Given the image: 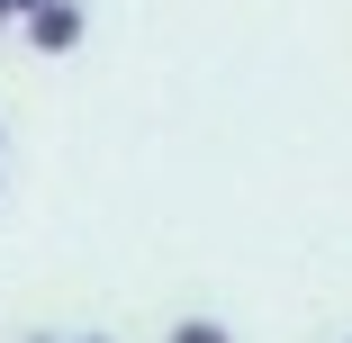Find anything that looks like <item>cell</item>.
I'll return each instance as SVG.
<instances>
[{
	"mask_svg": "<svg viewBox=\"0 0 352 343\" xmlns=\"http://www.w3.org/2000/svg\"><path fill=\"white\" fill-rule=\"evenodd\" d=\"M19 36H28L36 54H73V45L91 36V10H82V0H45V10L19 19Z\"/></svg>",
	"mask_w": 352,
	"mask_h": 343,
	"instance_id": "obj_1",
	"label": "cell"
},
{
	"mask_svg": "<svg viewBox=\"0 0 352 343\" xmlns=\"http://www.w3.org/2000/svg\"><path fill=\"white\" fill-rule=\"evenodd\" d=\"M82 343H109V334H82Z\"/></svg>",
	"mask_w": 352,
	"mask_h": 343,
	"instance_id": "obj_6",
	"label": "cell"
},
{
	"mask_svg": "<svg viewBox=\"0 0 352 343\" xmlns=\"http://www.w3.org/2000/svg\"><path fill=\"white\" fill-rule=\"evenodd\" d=\"M343 343H352V334H343Z\"/></svg>",
	"mask_w": 352,
	"mask_h": 343,
	"instance_id": "obj_7",
	"label": "cell"
},
{
	"mask_svg": "<svg viewBox=\"0 0 352 343\" xmlns=\"http://www.w3.org/2000/svg\"><path fill=\"white\" fill-rule=\"evenodd\" d=\"M0 27H19V19H10V0H0Z\"/></svg>",
	"mask_w": 352,
	"mask_h": 343,
	"instance_id": "obj_4",
	"label": "cell"
},
{
	"mask_svg": "<svg viewBox=\"0 0 352 343\" xmlns=\"http://www.w3.org/2000/svg\"><path fill=\"white\" fill-rule=\"evenodd\" d=\"M163 343H235V334H226V325H217V316H181V325H172V334H163Z\"/></svg>",
	"mask_w": 352,
	"mask_h": 343,
	"instance_id": "obj_2",
	"label": "cell"
},
{
	"mask_svg": "<svg viewBox=\"0 0 352 343\" xmlns=\"http://www.w3.org/2000/svg\"><path fill=\"white\" fill-rule=\"evenodd\" d=\"M28 10H45V0H10V19H28Z\"/></svg>",
	"mask_w": 352,
	"mask_h": 343,
	"instance_id": "obj_3",
	"label": "cell"
},
{
	"mask_svg": "<svg viewBox=\"0 0 352 343\" xmlns=\"http://www.w3.org/2000/svg\"><path fill=\"white\" fill-rule=\"evenodd\" d=\"M28 343H54V334H28Z\"/></svg>",
	"mask_w": 352,
	"mask_h": 343,
	"instance_id": "obj_5",
	"label": "cell"
}]
</instances>
